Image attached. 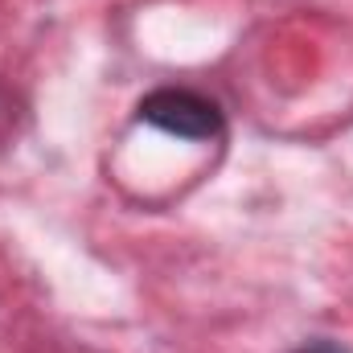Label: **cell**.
I'll return each mask as SVG.
<instances>
[{
  "mask_svg": "<svg viewBox=\"0 0 353 353\" xmlns=\"http://www.w3.org/2000/svg\"><path fill=\"white\" fill-rule=\"evenodd\" d=\"M17 119H21V107H17L12 90L0 87V144H8L17 136Z\"/></svg>",
  "mask_w": 353,
  "mask_h": 353,
  "instance_id": "7a4b0ae2",
  "label": "cell"
},
{
  "mask_svg": "<svg viewBox=\"0 0 353 353\" xmlns=\"http://www.w3.org/2000/svg\"><path fill=\"white\" fill-rule=\"evenodd\" d=\"M136 119L176 136V140H197V144H210V140H222L226 136V111L201 94L193 87H157L148 90L140 103H136Z\"/></svg>",
  "mask_w": 353,
  "mask_h": 353,
  "instance_id": "6da1fadb",
  "label": "cell"
},
{
  "mask_svg": "<svg viewBox=\"0 0 353 353\" xmlns=\"http://www.w3.org/2000/svg\"><path fill=\"white\" fill-rule=\"evenodd\" d=\"M292 353H353V350L341 345V341H333V337H312V341H300Z\"/></svg>",
  "mask_w": 353,
  "mask_h": 353,
  "instance_id": "3957f363",
  "label": "cell"
}]
</instances>
